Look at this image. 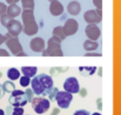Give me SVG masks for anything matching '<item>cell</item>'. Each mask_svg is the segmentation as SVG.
<instances>
[{
    "instance_id": "obj_33",
    "label": "cell",
    "mask_w": 121,
    "mask_h": 115,
    "mask_svg": "<svg viewBox=\"0 0 121 115\" xmlns=\"http://www.w3.org/2000/svg\"><path fill=\"white\" fill-rule=\"evenodd\" d=\"M78 92H79V94H80V96H81L82 98L86 97V96H87V94H88V91H87V90H86L85 88H82V89H80Z\"/></svg>"
},
{
    "instance_id": "obj_36",
    "label": "cell",
    "mask_w": 121,
    "mask_h": 115,
    "mask_svg": "<svg viewBox=\"0 0 121 115\" xmlns=\"http://www.w3.org/2000/svg\"><path fill=\"white\" fill-rule=\"evenodd\" d=\"M0 56H10V53L4 49H0Z\"/></svg>"
},
{
    "instance_id": "obj_17",
    "label": "cell",
    "mask_w": 121,
    "mask_h": 115,
    "mask_svg": "<svg viewBox=\"0 0 121 115\" xmlns=\"http://www.w3.org/2000/svg\"><path fill=\"white\" fill-rule=\"evenodd\" d=\"M21 71L23 75L27 77H35V74L37 73V67H22Z\"/></svg>"
},
{
    "instance_id": "obj_21",
    "label": "cell",
    "mask_w": 121,
    "mask_h": 115,
    "mask_svg": "<svg viewBox=\"0 0 121 115\" xmlns=\"http://www.w3.org/2000/svg\"><path fill=\"white\" fill-rule=\"evenodd\" d=\"M7 76L10 80L12 81H14V80H17L19 77H20V72L17 69L15 68H12L10 69L8 71H7Z\"/></svg>"
},
{
    "instance_id": "obj_8",
    "label": "cell",
    "mask_w": 121,
    "mask_h": 115,
    "mask_svg": "<svg viewBox=\"0 0 121 115\" xmlns=\"http://www.w3.org/2000/svg\"><path fill=\"white\" fill-rule=\"evenodd\" d=\"M63 88L65 90V91L71 93V94H74V93H78L80 87H79V83L78 80L75 77H69L65 80L64 84H63Z\"/></svg>"
},
{
    "instance_id": "obj_6",
    "label": "cell",
    "mask_w": 121,
    "mask_h": 115,
    "mask_svg": "<svg viewBox=\"0 0 121 115\" xmlns=\"http://www.w3.org/2000/svg\"><path fill=\"white\" fill-rule=\"evenodd\" d=\"M5 37H6L5 44L8 47V49L11 50L12 54L17 55L19 52L23 51V48H22V46H21V44H20V42H19L17 37L13 36L9 33H7L5 34Z\"/></svg>"
},
{
    "instance_id": "obj_25",
    "label": "cell",
    "mask_w": 121,
    "mask_h": 115,
    "mask_svg": "<svg viewBox=\"0 0 121 115\" xmlns=\"http://www.w3.org/2000/svg\"><path fill=\"white\" fill-rule=\"evenodd\" d=\"M12 19H13V18H12L10 15H8L7 13H5V14H3V15L0 16V22H1V24H2L4 27H7V25L10 23V21H11Z\"/></svg>"
},
{
    "instance_id": "obj_29",
    "label": "cell",
    "mask_w": 121,
    "mask_h": 115,
    "mask_svg": "<svg viewBox=\"0 0 121 115\" xmlns=\"http://www.w3.org/2000/svg\"><path fill=\"white\" fill-rule=\"evenodd\" d=\"M12 115H24V109L23 107H13Z\"/></svg>"
},
{
    "instance_id": "obj_31",
    "label": "cell",
    "mask_w": 121,
    "mask_h": 115,
    "mask_svg": "<svg viewBox=\"0 0 121 115\" xmlns=\"http://www.w3.org/2000/svg\"><path fill=\"white\" fill-rule=\"evenodd\" d=\"M73 115H91L89 111L85 110V109H79V110H76Z\"/></svg>"
},
{
    "instance_id": "obj_18",
    "label": "cell",
    "mask_w": 121,
    "mask_h": 115,
    "mask_svg": "<svg viewBox=\"0 0 121 115\" xmlns=\"http://www.w3.org/2000/svg\"><path fill=\"white\" fill-rule=\"evenodd\" d=\"M83 47H84V49L87 50L88 52L89 51H93V50H95L98 48V43L96 41H92V40L88 39V40H86L84 42Z\"/></svg>"
},
{
    "instance_id": "obj_4",
    "label": "cell",
    "mask_w": 121,
    "mask_h": 115,
    "mask_svg": "<svg viewBox=\"0 0 121 115\" xmlns=\"http://www.w3.org/2000/svg\"><path fill=\"white\" fill-rule=\"evenodd\" d=\"M9 103L13 107H23L27 105L28 99L26 96L25 91L20 90H14L9 98Z\"/></svg>"
},
{
    "instance_id": "obj_13",
    "label": "cell",
    "mask_w": 121,
    "mask_h": 115,
    "mask_svg": "<svg viewBox=\"0 0 121 115\" xmlns=\"http://www.w3.org/2000/svg\"><path fill=\"white\" fill-rule=\"evenodd\" d=\"M30 48L35 52H43V50L45 49V41L41 37L34 38L30 42Z\"/></svg>"
},
{
    "instance_id": "obj_11",
    "label": "cell",
    "mask_w": 121,
    "mask_h": 115,
    "mask_svg": "<svg viewBox=\"0 0 121 115\" xmlns=\"http://www.w3.org/2000/svg\"><path fill=\"white\" fill-rule=\"evenodd\" d=\"M7 30H8V33L10 34H12L13 36H15L17 37L21 32L23 31V27H22V24L17 21V20H14L13 18L10 21V23L7 25Z\"/></svg>"
},
{
    "instance_id": "obj_20",
    "label": "cell",
    "mask_w": 121,
    "mask_h": 115,
    "mask_svg": "<svg viewBox=\"0 0 121 115\" xmlns=\"http://www.w3.org/2000/svg\"><path fill=\"white\" fill-rule=\"evenodd\" d=\"M52 36L57 37L58 39H60L61 41L65 40L66 37H67V36L65 35L64 32H63V28H62V27H60V26L55 27V28L53 29V31H52Z\"/></svg>"
},
{
    "instance_id": "obj_16",
    "label": "cell",
    "mask_w": 121,
    "mask_h": 115,
    "mask_svg": "<svg viewBox=\"0 0 121 115\" xmlns=\"http://www.w3.org/2000/svg\"><path fill=\"white\" fill-rule=\"evenodd\" d=\"M7 14L10 15L12 18L17 17L18 15L21 14V9L15 4H12L7 8Z\"/></svg>"
},
{
    "instance_id": "obj_19",
    "label": "cell",
    "mask_w": 121,
    "mask_h": 115,
    "mask_svg": "<svg viewBox=\"0 0 121 115\" xmlns=\"http://www.w3.org/2000/svg\"><path fill=\"white\" fill-rule=\"evenodd\" d=\"M97 70L96 67H80L79 68V71L81 72L80 74L82 76H91L93 75L95 70Z\"/></svg>"
},
{
    "instance_id": "obj_23",
    "label": "cell",
    "mask_w": 121,
    "mask_h": 115,
    "mask_svg": "<svg viewBox=\"0 0 121 115\" xmlns=\"http://www.w3.org/2000/svg\"><path fill=\"white\" fill-rule=\"evenodd\" d=\"M3 88L5 90L6 92L8 93H12L16 88H15V85L12 82V81H5L3 84Z\"/></svg>"
},
{
    "instance_id": "obj_24",
    "label": "cell",
    "mask_w": 121,
    "mask_h": 115,
    "mask_svg": "<svg viewBox=\"0 0 121 115\" xmlns=\"http://www.w3.org/2000/svg\"><path fill=\"white\" fill-rule=\"evenodd\" d=\"M69 70V68H59V67H57V68H52V69H51L50 73H51L52 76H57L59 73H61V72H63V71H66V70Z\"/></svg>"
},
{
    "instance_id": "obj_41",
    "label": "cell",
    "mask_w": 121,
    "mask_h": 115,
    "mask_svg": "<svg viewBox=\"0 0 121 115\" xmlns=\"http://www.w3.org/2000/svg\"><path fill=\"white\" fill-rule=\"evenodd\" d=\"M18 1H20V0H6V2H7L8 4H10V5H12V4H16Z\"/></svg>"
},
{
    "instance_id": "obj_28",
    "label": "cell",
    "mask_w": 121,
    "mask_h": 115,
    "mask_svg": "<svg viewBox=\"0 0 121 115\" xmlns=\"http://www.w3.org/2000/svg\"><path fill=\"white\" fill-rule=\"evenodd\" d=\"M25 93H26V96H27L28 102H32V101H33V99H34V95H35V93H34L33 90H32V89H27V90H26V91H25Z\"/></svg>"
},
{
    "instance_id": "obj_44",
    "label": "cell",
    "mask_w": 121,
    "mask_h": 115,
    "mask_svg": "<svg viewBox=\"0 0 121 115\" xmlns=\"http://www.w3.org/2000/svg\"><path fill=\"white\" fill-rule=\"evenodd\" d=\"M97 74H98V75H99L100 77L102 76V68H101V67H100V68L98 69V73H97Z\"/></svg>"
},
{
    "instance_id": "obj_39",
    "label": "cell",
    "mask_w": 121,
    "mask_h": 115,
    "mask_svg": "<svg viewBox=\"0 0 121 115\" xmlns=\"http://www.w3.org/2000/svg\"><path fill=\"white\" fill-rule=\"evenodd\" d=\"M59 113H60V108L55 107V108H53V109H52V111L51 115H58Z\"/></svg>"
},
{
    "instance_id": "obj_32",
    "label": "cell",
    "mask_w": 121,
    "mask_h": 115,
    "mask_svg": "<svg viewBox=\"0 0 121 115\" xmlns=\"http://www.w3.org/2000/svg\"><path fill=\"white\" fill-rule=\"evenodd\" d=\"M94 5L96 7V9H102V0H94Z\"/></svg>"
},
{
    "instance_id": "obj_15",
    "label": "cell",
    "mask_w": 121,
    "mask_h": 115,
    "mask_svg": "<svg viewBox=\"0 0 121 115\" xmlns=\"http://www.w3.org/2000/svg\"><path fill=\"white\" fill-rule=\"evenodd\" d=\"M67 11L70 14L72 15H77L79 14L80 11H81V7H80V4L77 2V1H72L68 4L67 6Z\"/></svg>"
},
{
    "instance_id": "obj_30",
    "label": "cell",
    "mask_w": 121,
    "mask_h": 115,
    "mask_svg": "<svg viewBox=\"0 0 121 115\" xmlns=\"http://www.w3.org/2000/svg\"><path fill=\"white\" fill-rule=\"evenodd\" d=\"M5 13H7V6L4 3L0 2V16Z\"/></svg>"
},
{
    "instance_id": "obj_22",
    "label": "cell",
    "mask_w": 121,
    "mask_h": 115,
    "mask_svg": "<svg viewBox=\"0 0 121 115\" xmlns=\"http://www.w3.org/2000/svg\"><path fill=\"white\" fill-rule=\"evenodd\" d=\"M22 7L24 10H32L35 9V0H21Z\"/></svg>"
},
{
    "instance_id": "obj_2",
    "label": "cell",
    "mask_w": 121,
    "mask_h": 115,
    "mask_svg": "<svg viewBox=\"0 0 121 115\" xmlns=\"http://www.w3.org/2000/svg\"><path fill=\"white\" fill-rule=\"evenodd\" d=\"M22 21H23V32L26 35L32 36L38 33V25L35 21L34 11L24 10L22 12Z\"/></svg>"
},
{
    "instance_id": "obj_40",
    "label": "cell",
    "mask_w": 121,
    "mask_h": 115,
    "mask_svg": "<svg viewBox=\"0 0 121 115\" xmlns=\"http://www.w3.org/2000/svg\"><path fill=\"white\" fill-rule=\"evenodd\" d=\"M5 40H6L5 35H2L1 33H0V46H1L3 43H5Z\"/></svg>"
},
{
    "instance_id": "obj_26",
    "label": "cell",
    "mask_w": 121,
    "mask_h": 115,
    "mask_svg": "<svg viewBox=\"0 0 121 115\" xmlns=\"http://www.w3.org/2000/svg\"><path fill=\"white\" fill-rule=\"evenodd\" d=\"M19 83H20V86H21V87L26 88V87H28V86L30 85V83H31V78H30V77H27V76L24 75V76H22V77L20 78Z\"/></svg>"
},
{
    "instance_id": "obj_46",
    "label": "cell",
    "mask_w": 121,
    "mask_h": 115,
    "mask_svg": "<svg viewBox=\"0 0 121 115\" xmlns=\"http://www.w3.org/2000/svg\"><path fill=\"white\" fill-rule=\"evenodd\" d=\"M92 115H101V113H99V112H95V113H93Z\"/></svg>"
},
{
    "instance_id": "obj_42",
    "label": "cell",
    "mask_w": 121,
    "mask_h": 115,
    "mask_svg": "<svg viewBox=\"0 0 121 115\" xmlns=\"http://www.w3.org/2000/svg\"><path fill=\"white\" fill-rule=\"evenodd\" d=\"M95 12H96V13H97L99 16H101V17H102V11H101L100 9H96V10H95Z\"/></svg>"
},
{
    "instance_id": "obj_9",
    "label": "cell",
    "mask_w": 121,
    "mask_h": 115,
    "mask_svg": "<svg viewBox=\"0 0 121 115\" xmlns=\"http://www.w3.org/2000/svg\"><path fill=\"white\" fill-rule=\"evenodd\" d=\"M85 33L90 40L96 41L101 35V31L95 24H88L85 29Z\"/></svg>"
},
{
    "instance_id": "obj_34",
    "label": "cell",
    "mask_w": 121,
    "mask_h": 115,
    "mask_svg": "<svg viewBox=\"0 0 121 115\" xmlns=\"http://www.w3.org/2000/svg\"><path fill=\"white\" fill-rule=\"evenodd\" d=\"M96 107H97V109L99 111L102 110V99L101 98H98L96 100Z\"/></svg>"
},
{
    "instance_id": "obj_35",
    "label": "cell",
    "mask_w": 121,
    "mask_h": 115,
    "mask_svg": "<svg viewBox=\"0 0 121 115\" xmlns=\"http://www.w3.org/2000/svg\"><path fill=\"white\" fill-rule=\"evenodd\" d=\"M85 56H102L101 53L99 52H93V51H89L85 54Z\"/></svg>"
},
{
    "instance_id": "obj_43",
    "label": "cell",
    "mask_w": 121,
    "mask_h": 115,
    "mask_svg": "<svg viewBox=\"0 0 121 115\" xmlns=\"http://www.w3.org/2000/svg\"><path fill=\"white\" fill-rule=\"evenodd\" d=\"M16 56H27V54H26L24 51H21V52H19V53H18Z\"/></svg>"
},
{
    "instance_id": "obj_1",
    "label": "cell",
    "mask_w": 121,
    "mask_h": 115,
    "mask_svg": "<svg viewBox=\"0 0 121 115\" xmlns=\"http://www.w3.org/2000/svg\"><path fill=\"white\" fill-rule=\"evenodd\" d=\"M31 84L34 93L37 96L49 95L53 89V80L52 76L45 73H40L37 76H35L31 81Z\"/></svg>"
},
{
    "instance_id": "obj_5",
    "label": "cell",
    "mask_w": 121,
    "mask_h": 115,
    "mask_svg": "<svg viewBox=\"0 0 121 115\" xmlns=\"http://www.w3.org/2000/svg\"><path fill=\"white\" fill-rule=\"evenodd\" d=\"M50 101L45 97H35L32 101V107L37 114H44L50 108Z\"/></svg>"
},
{
    "instance_id": "obj_38",
    "label": "cell",
    "mask_w": 121,
    "mask_h": 115,
    "mask_svg": "<svg viewBox=\"0 0 121 115\" xmlns=\"http://www.w3.org/2000/svg\"><path fill=\"white\" fill-rule=\"evenodd\" d=\"M13 108V106H9V107H6V115H12Z\"/></svg>"
},
{
    "instance_id": "obj_47",
    "label": "cell",
    "mask_w": 121,
    "mask_h": 115,
    "mask_svg": "<svg viewBox=\"0 0 121 115\" xmlns=\"http://www.w3.org/2000/svg\"><path fill=\"white\" fill-rule=\"evenodd\" d=\"M49 1L52 3V2H55V1H57V0H49Z\"/></svg>"
},
{
    "instance_id": "obj_3",
    "label": "cell",
    "mask_w": 121,
    "mask_h": 115,
    "mask_svg": "<svg viewBox=\"0 0 121 115\" xmlns=\"http://www.w3.org/2000/svg\"><path fill=\"white\" fill-rule=\"evenodd\" d=\"M43 56H63L61 49V40L57 37H51L48 40V47L42 52Z\"/></svg>"
},
{
    "instance_id": "obj_12",
    "label": "cell",
    "mask_w": 121,
    "mask_h": 115,
    "mask_svg": "<svg viewBox=\"0 0 121 115\" xmlns=\"http://www.w3.org/2000/svg\"><path fill=\"white\" fill-rule=\"evenodd\" d=\"M84 20L88 23V24H98L101 22L102 17L99 16L95 10H89L84 13Z\"/></svg>"
},
{
    "instance_id": "obj_45",
    "label": "cell",
    "mask_w": 121,
    "mask_h": 115,
    "mask_svg": "<svg viewBox=\"0 0 121 115\" xmlns=\"http://www.w3.org/2000/svg\"><path fill=\"white\" fill-rule=\"evenodd\" d=\"M0 115H5V111L0 108Z\"/></svg>"
},
{
    "instance_id": "obj_48",
    "label": "cell",
    "mask_w": 121,
    "mask_h": 115,
    "mask_svg": "<svg viewBox=\"0 0 121 115\" xmlns=\"http://www.w3.org/2000/svg\"><path fill=\"white\" fill-rule=\"evenodd\" d=\"M1 77H2V72L0 71V78H1Z\"/></svg>"
},
{
    "instance_id": "obj_14",
    "label": "cell",
    "mask_w": 121,
    "mask_h": 115,
    "mask_svg": "<svg viewBox=\"0 0 121 115\" xmlns=\"http://www.w3.org/2000/svg\"><path fill=\"white\" fill-rule=\"evenodd\" d=\"M64 12V8H63V5L58 2V1H55V2H52L51 5H50V12L52 13V15L53 16H59L61 15Z\"/></svg>"
},
{
    "instance_id": "obj_37",
    "label": "cell",
    "mask_w": 121,
    "mask_h": 115,
    "mask_svg": "<svg viewBox=\"0 0 121 115\" xmlns=\"http://www.w3.org/2000/svg\"><path fill=\"white\" fill-rule=\"evenodd\" d=\"M5 90H4V88H3V85H1L0 84V99H2L3 98V96L5 95Z\"/></svg>"
},
{
    "instance_id": "obj_10",
    "label": "cell",
    "mask_w": 121,
    "mask_h": 115,
    "mask_svg": "<svg viewBox=\"0 0 121 115\" xmlns=\"http://www.w3.org/2000/svg\"><path fill=\"white\" fill-rule=\"evenodd\" d=\"M62 28H63V32H64L65 35L71 36V35H73L78 31V23L75 19L70 18L65 22V24Z\"/></svg>"
},
{
    "instance_id": "obj_27",
    "label": "cell",
    "mask_w": 121,
    "mask_h": 115,
    "mask_svg": "<svg viewBox=\"0 0 121 115\" xmlns=\"http://www.w3.org/2000/svg\"><path fill=\"white\" fill-rule=\"evenodd\" d=\"M58 91H59V90H58L57 88H53V89L52 90V91L49 93V101H50V102L55 101V97H56Z\"/></svg>"
},
{
    "instance_id": "obj_7",
    "label": "cell",
    "mask_w": 121,
    "mask_h": 115,
    "mask_svg": "<svg viewBox=\"0 0 121 115\" xmlns=\"http://www.w3.org/2000/svg\"><path fill=\"white\" fill-rule=\"evenodd\" d=\"M55 101L57 103V106L60 108L66 109L70 107L71 102L73 101V94L67 91H58L55 97Z\"/></svg>"
}]
</instances>
